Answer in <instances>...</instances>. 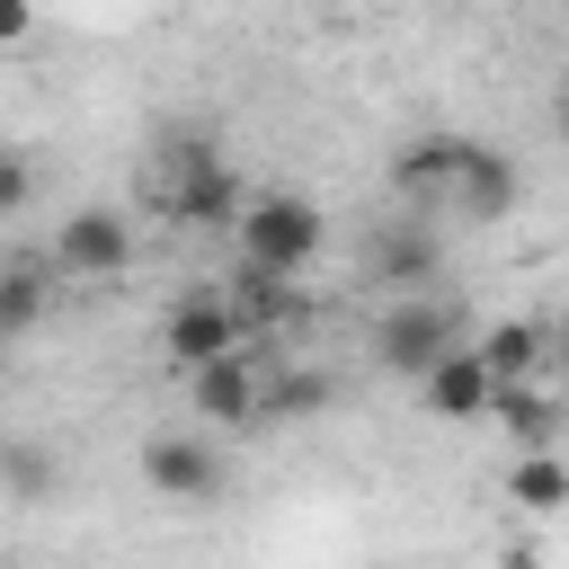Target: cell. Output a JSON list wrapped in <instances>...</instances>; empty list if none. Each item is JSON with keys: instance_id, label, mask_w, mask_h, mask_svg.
<instances>
[{"instance_id": "cell-11", "label": "cell", "mask_w": 569, "mask_h": 569, "mask_svg": "<svg viewBox=\"0 0 569 569\" xmlns=\"http://www.w3.org/2000/svg\"><path fill=\"white\" fill-rule=\"evenodd\" d=\"M542 347H551V338H542L533 320H498L471 356H480V373H489L498 391H516V382H533V373H542Z\"/></svg>"}, {"instance_id": "cell-16", "label": "cell", "mask_w": 569, "mask_h": 569, "mask_svg": "<svg viewBox=\"0 0 569 569\" xmlns=\"http://www.w3.org/2000/svg\"><path fill=\"white\" fill-rule=\"evenodd\" d=\"M258 409H267V418H320V409H329V373H311V365H293V373H276V382H258Z\"/></svg>"}, {"instance_id": "cell-17", "label": "cell", "mask_w": 569, "mask_h": 569, "mask_svg": "<svg viewBox=\"0 0 569 569\" xmlns=\"http://www.w3.org/2000/svg\"><path fill=\"white\" fill-rule=\"evenodd\" d=\"M0 489H9L18 507H44V498H53V453H44V445H0Z\"/></svg>"}, {"instance_id": "cell-1", "label": "cell", "mask_w": 569, "mask_h": 569, "mask_svg": "<svg viewBox=\"0 0 569 569\" xmlns=\"http://www.w3.org/2000/svg\"><path fill=\"white\" fill-rule=\"evenodd\" d=\"M231 240H240V276H276V284H293L311 258H320V240H329V213L311 204V196H249L240 204V222H231Z\"/></svg>"}, {"instance_id": "cell-19", "label": "cell", "mask_w": 569, "mask_h": 569, "mask_svg": "<svg viewBox=\"0 0 569 569\" xmlns=\"http://www.w3.org/2000/svg\"><path fill=\"white\" fill-rule=\"evenodd\" d=\"M36 36V9L27 0H0V44H27Z\"/></svg>"}, {"instance_id": "cell-10", "label": "cell", "mask_w": 569, "mask_h": 569, "mask_svg": "<svg viewBox=\"0 0 569 569\" xmlns=\"http://www.w3.org/2000/svg\"><path fill=\"white\" fill-rule=\"evenodd\" d=\"M489 418L516 453H551V427H560V400L542 382H516V391H489Z\"/></svg>"}, {"instance_id": "cell-8", "label": "cell", "mask_w": 569, "mask_h": 569, "mask_svg": "<svg viewBox=\"0 0 569 569\" xmlns=\"http://www.w3.org/2000/svg\"><path fill=\"white\" fill-rule=\"evenodd\" d=\"M489 391H498V382L480 373V356H471V347H445V356L418 373V400H427L436 418H489Z\"/></svg>"}, {"instance_id": "cell-13", "label": "cell", "mask_w": 569, "mask_h": 569, "mask_svg": "<svg viewBox=\"0 0 569 569\" xmlns=\"http://www.w3.org/2000/svg\"><path fill=\"white\" fill-rule=\"evenodd\" d=\"M462 160H471V142H462V133H427V142H409V151H400V169H391V178H400L409 196H453Z\"/></svg>"}, {"instance_id": "cell-5", "label": "cell", "mask_w": 569, "mask_h": 569, "mask_svg": "<svg viewBox=\"0 0 569 569\" xmlns=\"http://www.w3.org/2000/svg\"><path fill=\"white\" fill-rule=\"evenodd\" d=\"M160 347H169V356L196 373V365H222V356H240V320H231V302H222L213 284H196V293H178V311H169Z\"/></svg>"}, {"instance_id": "cell-4", "label": "cell", "mask_w": 569, "mask_h": 569, "mask_svg": "<svg viewBox=\"0 0 569 569\" xmlns=\"http://www.w3.org/2000/svg\"><path fill=\"white\" fill-rule=\"evenodd\" d=\"M240 204H249V187H240L213 151H187V160H178V196H169V222H178V231H231Z\"/></svg>"}, {"instance_id": "cell-6", "label": "cell", "mask_w": 569, "mask_h": 569, "mask_svg": "<svg viewBox=\"0 0 569 569\" xmlns=\"http://www.w3.org/2000/svg\"><path fill=\"white\" fill-rule=\"evenodd\" d=\"M142 480L160 498H178V507H204V498H222V453L204 436H151L142 445Z\"/></svg>"}, {"instance_id": "cell-15", "label": "cell", "mask_w": 569, "mask_h": 569, "mask_svg": "<svg viewBox=\"0 0 569 569\" xmlns=\"http://www.w3.org/2000/svg\"><path fill=\"white\" fill-rule=\"evenodd\" d=\"M507 498H516L525 516H551V507L569 498V462H560V453H525V462L507 471Z\"/></svg>"}, {"instance_id": "cell-2", "label": "cell", "mask_w": 569, "mask_h": 569, "mask_svg": "<svg viewBox=\"0 0 569 569\" xmlns=\"http://www.w3.org/2000/svg\"><path fill=\"white\" fill-rule=\"evenodd\" d=\"M53 276H71V284H107V276H124L133 267V222L116 213V204H80V213H62V231H53V258H44Z\"/></svg>"}, {"instance_id": "cell-14", "label": "cell", "mask_w": 569, "mask_h": 569, "mask_svg": "<svg viewBox=\"0 0 569 569\" xmlns=\"http://www.w3.org/2000/svg\"><path fill=\"white\" fill-rule=\"evenodd\" d=\"M373 276H382V284H400V302H409V293L436 276V240H427V222H400V231L373 249Z\"/></svg>"}, {"instance_id": "cell-3", "label": "cell", "mask_w": 569, "mask_h": 569, "mask_svg": "<svg viewBox=\"0 0 569 569\" xmlns=\"http://www.w3.org/2000/svg\"><path fill=\"white\" fill-rule=\"evenodd\" d=\"M445 347H453V311H445L436 293H409V302H391V311L373 320V365H382V373H409V382H418Z\"/></svg>"}, {"instance_id": "cell-18", "label": "cell", "mask_w": 569, "mask_h": 569, "mask_svg": "<svg viewBox=\"0 0 569 569\" xmlns=\"http://www.w3.org/2000/svg\"><path fill=\"white\" fill-rule=\"evenodd\" d=\"M27 196H36V160L18 142H0V213H27Z\"/></svg>"}, {"instance_id": "cell-12", "label": "cell", "mask_w": 569, "mask_h": 569, "mask_svg": "<svg viewBox=\"0 0 569 569\" xmlns=\"http://www.w3.org/2000/svg\"><path fill=\"white\" fill-rule=\"evenodd\" d=\"M44 302H53V267H44V258H0V347H9L18 329H36Z\"/></svg>"}, {"instance_id": "cell-9", "label": "cell", "mask_w": 569, "mask_h": 569, "mask_svg": "<svg viewBox=\"0 0 569 569\" xmlns=\"http://www.w3.org/2000/svg\"><path fill=\"white\" fill-rule=\"evenodd\" d=\"M187 391H196V418H204V427H249V418H258V373H249V356L196 365Z\"/></svg>"}, {"instance_id": "cell-7", "label": "cell", "mask_w": 569, "mask_h": 569, "mask_svg": "<svg viewBox=\"0 0 569 569\" xmlns=\"http://www.w3.org/2000/svg\"><path fill=\"white\" fill-rule=\"evenodd\" d=\"M516 196H525V178H516V160L507 151H489V142H471V160H462V178H453V213L462 222H498V213H516Z\"/></svg>"}, {"instance_id": "cell-20", "label": "cell", "mask_w": 569, "mask_h": 569, "mask_svg": "<svg viewBox=\"0 0 569 569\" xmlns=\"http://www.w3.org/2000/svg\"><path fill=\"white\" fill-rule=\"evenodd\" d=\"M0 382H9V347H0Z\"/></svg>"}]
</instances>
